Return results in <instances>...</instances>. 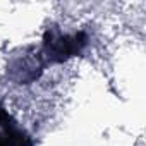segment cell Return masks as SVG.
<instances>
[{"instance_id":"obj_1","label":"cell","mask_w":146,"mask_h":146,"mask_svg":"<svg viewBox=\"0 0 146 146\" xmlns=\"http://www.w3.org/2000/svg\"><path fill=\"white\" fill-rule=\"evenodd\" d=\"M86 45L84 35H62L60 31L55 33H46L45 41H43V52L48 60L52 62H64L69 57L76 55L83 50Z\"/></svg>"}]
</instances>
